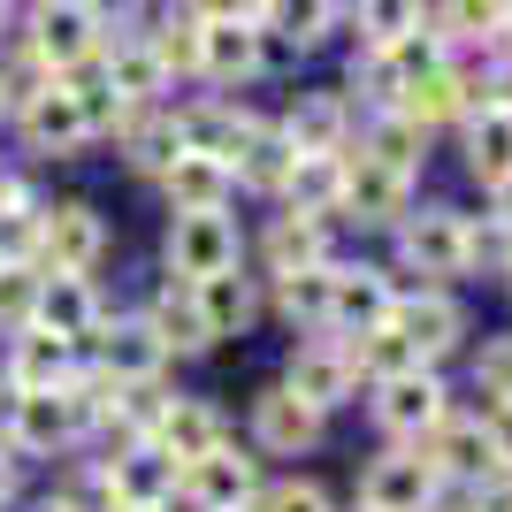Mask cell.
Segmentation results:
<instances>
[{"label":"cell","mask_w":512,"mask_h":512,"mask_svg":"<svg viewBox=\"0 0 512 512\" xmlns=\"http://www.w3.org/2000/svg\"><path fill=\"white\" fill-rule=\"evenodd\" d=\"M92 69H100V85L115 92L130 115H138V107H153L161 92H169V69L153 62V46H146V39H107V54H100Z\"/></svg>","instance_id":"obj_26"},{"label":"cell","mask_w":512,"mask_h":512,"mask_svg":"<svg viewBox=\"0 0 512 512\" xmlns=\"http://www.w3.org/2000/svg\"><path fill=\"white\" fill-rule=\"evenodd\" d=\"M467 176L490 192V184H505L512 176V107H474L467 123Z\"/></svg>","instance_id":"obj_31"},{"label":"cell","mask_w":512,"mask_h":512,"mask_svg":"<svg viewBox=\"0 0 512 512\" xmlns=\"http://www.w3.org/2000/svg\"><path fill=\"white\" fill-rule=\"evenodd\" d=\"M16 474H23V467H16V459H8V451H0V512L16 505Z\"/></svg>","instance_id":"obj_49"},{"label":"cell","mask_w":512,"mask_h":512,"mask_svg":"<svg viewBox=\"0 0 512 512\" xmlns=\"http://www.w3.org/2000/svg\"><path fill=\"white\" fill-rule=\"evenodd\" d=\"M352 512H375V505H352Z\"/></svg>","instance_id":"obj_54"},{"label":"cell","mask_w":512,"mask_h":512,"mask_svg":"<svg viewBox=\"0 0 512 512\" xmlns=\"http://www.w3.org/2000/svg\"><path fill=\"white\" fill-rule=\"evenodd\" d=\"M77 344L69 337H54V329H8V360H0V375L31 398V390H62L69 375H77Z\"/></svg>","instance_id":"obj_20"},{"label":"cell","mask_w":512,"mask_h":512,"mask_svg":"<svg viewBox=\"0 0 512 512\" xmlns=\"http://www.w3.org/2000/svg\"><path fill=\"white\" fill-rule=\"evenodd\" d=\"M107 467V490H115V512H130V505H176V459L161 444H123V451H107L100 459Z\"/></svg>","instance_id":"obj_18"},{"label":"cell","mask_w":512,"mask_h":512,"mask_svg":"<svg viewBox=\"0 0 512 512\" xmlns=\"http://www.w3.org/2000/svg\"><path fill=\"white\" fill-rule=\"evenodd\" d=\"M85 444V421H77V406H69L62 390H31V398H23L16 406V428H8V459H54V451H77Z\"/></svg>","instance_id":"obj_14"},{"label":"cell","mask_w":512,"mask_h":512,"mask_svg":"<svg viewBox=\"0 0 512 512\" xmlns=\"http://www.w3.org/2000/svg\"><path fill=\"white\" fill-rule=\"evenodd\" d=\"M467 512H512V467H490L467 490Z\"/></svg>","instance_id":"obj_44"},{"label":"cell","mask_w":512,"mask_h":512,"mask_svg":"<svg viewBox=\"0 0 512 512\" xmlns=\"http://www.w3.org/2000/svg\"><path fill=\"white\" fill-rule=\"evenodd\" d=\"M245 436H253L260 459H306V451L329 436V413H314L306 398L268 383V390H253V406H245Z\"/></svg>","instance_id":"obj_8"},{"label":"cell","mask_w":512,"mask_h":512,"mask_svg":"<svg viewBox=\"0 0 512 512\" xmlns=\"http://www.w3.org/2000/svg\"><path fill=\"white\" fill-rule=\"evenodd\" d=\"M268 306H276L299 337L329 329V268H299V276H276L268 283Z\"/></svg>","instance_id":"obj_35"},{"label":"cell","mask_w":512,"mask_h":512,"mask_svg":"<svg viewBox=\"0 0 512 512\" xmlns=\"http://www.w3.org/2000/svg\"><path fill=\"white\" fill-rule=\"evenodd\" d=\"M31 512H77V505H69V497L54 490V497H39V505H31Z\"/></svg>","instance_id":"obj_50"},{"label":"cell","mask_w":512,"mask_h":512,"mask_svg":"<svg viewBox=\"0 0 512 512\" xmlns=\"http://www.w3.org/2000/svg\"><path fill=\"white\" fill-rule=\"evenodd\" d=\"M451 512H467V505H451Z\"/></svg>","instance_id":"obj_56"},{"label":"cell","mask_w":512,"mask_h":512,"mask_svg":"<svg viewBox=\"0 0 512 512\" xmlns=\"http://www.w3.org/2000/svg\"><path fill=\"white\" fill-rule=\"evenodd\" d=\"M406 62H398V54H390V46H360V54H352V92H360L367 100V115H383V107H398L406 100Z\"/></svg>","instance_id":"obj_38"},{"label":"cell","mask_w":512,"mask_h":512,"mask_svg":"<svg viewBox=\"0 0 512 512\" xmlns=\"http://www.w3.org/2000/svg\"><path fill=\"white\" fill-rule=\"evenodd\" d=\"M360 505L375 512H444V482L413 444H383L360 467Z\"/></svg>","instance_id":"obj_7"},{"label":"cell","mask_w":512,"mask_h":512,"mask_svg":"<svg viewBox=\"0 0 512 512\" xmlns=\"http://www.w3.org/2000/svg\"><path fill=\"white\" fill-rule=\"evenodd\" d=\"M23 123V138L39 153H85L92 146V130H85V115H77V92H69V77H54V85L39 92V100L16 115Z\"/></svg>","instance_id":"obj_28"},{"label":"cell","mask_w":512,"mask_h":512,"mask_svg":"<svg viewBox=\"0 0 512 512\" xmlns=\"http://www.w3.org/2000/svg\"><path fill=\"white\" fill-rule=\"evenodd\" d=\"M130 512H176V505H130Z\"/></svg>","instance_id":"obj_51"},{"label":"cell","mask_w":512,"mask_h":512,"mask_svg":"<svg viewBox=\"0 0 512 512\" xmlns=\"http://www.w3.org/2000/svg\"><path fill=\"white\" fill-rule=\"evenodd\" d=\"M291 161H299V153H291V138H283L276 123H260L253 138L237 146L230 176L245 184V192H268V199H283V176H291Z\"/></svg>","instance_id":"obj_34"},{"label":"cell","mask_w":512,"mask_h":512,"mask_svg":"<svg viewBox=\"0 0 512 512\" xmlns=\"http://www.w3.org/2000/svg\"><path fill=\"white\" fill-rule=\"evenodd\" d=\"M329 260H337V237H329V222H314V214L283 207L276 222H268V237H260V283L299 276V268H329Z\"/></svg>","instance_id":"obj_19"},{"label":"cell","mask_w":512,"mask_h":512,"mask_svg":"<svg viewBox=\"0 0 512 512\" xmlns=\"http://www.w3.org/2000/svg\"><path fill=\"white\" fill-rule=\"evenodd\" d=\"M237 260H245V237H237L230 207L222 214H176L169 222V276L176 283H207L222 268H237Z\"/></svg>","instance_id":"obj_11"},{"label":"cell","mask_w":512,"mask_h":512,"mask_svg":"<svg viewBox=\"0 0 512 512\" xmlns=\"http://www.w3.org/2000/svg\"><path fill=\"white\" fill-rule=\"evenodd\" d=\"M390 306H398V283L375 260H329V337H360V329H383Z\"/></svg>","instance_id":"obj_10"},{"label":"cell","mask_w":512,"mask_h":512,"mask_svg":"<svg viewBox=\"0 0 512 512\" xmlns=\"http://www.w3.org/2000/svg\"><path fill=\"white\" fill-rule=\"evenodd\" d=\"M367 413H375V428H383L390 444H421L428 428L451 413V390L436 367H406V375H390V383L367 390Z\"/></svg>","instance_id":"obj_5"},{"label":"cell","mask_w":512,"mask_h":512,"mask_svg":"<svg viewBox=\"0 0 512 512\" xmlns=\"http://www.w3.org/2000/svg\"><path fill=\"white\" fill-rule=\"evenodd\" d=\"M138 321L161 337V352H169V360H199V352H214V329H207V314H199L192 283H176V276L153 291V306H146Z\"/></svg>","instance_id":"obj_22"},{"label":"cell","mask_w":512,"mask_h":512,"mask_svg":"<svg viewBox=\"0 0 512 512\" xmlns=\"http://www.w3.org/2000/svg\"><path fill=\"white\" fill-rule=\"evenodd\" d=\"M505 31H512V8H505Z\"/></svg>","instance_id":"obj_53"},{"label":"cell","mask_w":512,"mask_h":512,"mask_svg":"<svg viewBox=\"0 0 512 512\" xmlns=\"http://www.w3.org/2000/svg\"><path fill=\"white\" fill-rule=\"evenodd\" d=\"M505 8H512V0H444L436 39H444V46H482V54H490V46L505 39Z\"/></svg>","instance_id":"obj_37"},{"label":"cell","mask_w":512,"mask_h":512,"mask_svg":"<svg viewBox=\"0 0 512 512\" xmlns=\"http://www.w3.org/2000/svg\"><path fill=\"white\" fill-rule=\"evenodd\" d=\"M360 153H367V161H383V169H398V176H421V161H428V130L413 123V115H398V107H383V115H367Z\"/></svg>","instance_id":"obj_32"},{"label":"cell","mask_w":512,"mask_h":512,"mask_svg":"<svg viewBox=\"0 0 512 512\" xmlns=\"http://www.w3.org/2000/svg\"><path fill=\"white\" fill-rule=\"evenodd\" d=\"M192 8H199V16H253L260 0H192Z\"/></svg>","instance_id":"obj_47"},{"label":"cell","mask_w":512,"mask_h":512,"mask_svg":"<svg viewBox=\"0 0 512 512\" xmlns=\"http://www.w3.org/2000/svg\"><path fill=\"white\" fill-rule=\"evenodd\" d=\"M490 222H505V230H512V176H505V184H490Z\"/></svg>","instance_id":"obj_48"},{"label":"cell","mask_w":512,"mask_h":512,"mask_svg":"<svg viewBox=\"0 0 512 512\" xmlns=\"http://www.w3.org/2000/svg\"><path fill=\"white\" fill-rule=\"evenodd\" d=\"M283 390L306 398L314 413L360 406V375H352V360H344V337H329V329L299 337V344H291V360H283Z\"/></svg>","instance_id":"obj_6"},{"label":"cell","mask_w":512,"mask_h":512,"mask_svg":"<svg viewBox=\"0 0 512 512\" xmlns=\"http://www.w3.org/2000/svg\"><path fill=\"white\" fill-rule=\"evenodd\" d=\"M0 123H8V107H0Z\"/></svg>","instance_id":"obj_55"},{"label":"cell","mask_w":512,"mask_h":512,"mask_svg":"<svg viewBox=\"0 0 512 512\" xmlns=\"http://www.w3.org/2000/svg\"><path fill=\"white\" fill-rule=\"evenodd\" d=\"M115 138H123V161H130L138 176H161L176 153H184V130H176V115H161V107H138Z\"/></svg>","instance_id":"obj_33"},{"label":"cell","mask_w":512,"mask_h":512,"mask_svg":"<svg viewBox=\"0 0 512 512\" xmlns=\"http://www.w3.org/2000/svg\"><path fill=\"white\" fill-rule=\"evenodd\" d=\"M505 291H512V276H505Z\"/></svg>","instance_id":"obj_57"},{"label":"cell","mask_w":512,"mask_h":512,"mask_svg":"<svg viewBox=\"0 0 512 512\" xmlns=\"http://www.w3.org/2000/svg\"><path fill=\"white\" fill-rule=\"evenodd\" d=\"M0 31H8V0H0Z\"/></svg>","instance_id":"obj_52"},{"label":"cell","mask_w":512,"mask_h":512,"mask_svg":"<svg viewBox=\"0 0 512 512\" xmlns=\"http://www.w3.org/2000/svg\"><path fill=\"white\" fill-rule=\"evenodd\" d=\"M413 451L436 467V482H444V490H474V482L497 467V459H490V436H482V413H459V406L428 428Z\"/></svg>","instance_id":"obj_13"},{"label":"cell","mask_w":512,"mask_h":512,"mask_svg":"<svg viewBox=\"0 0 512 512\" xmlns=\"http://www.w3.org/2000/svg\"><path fill=\"white\" fill-rule=\"evenodd\" d=\"M100 321H107V299H100L92 276H46L39 268V314H31V329H54V337H69L77 352H92Z\"/></svg>","instance_id":"obj_16"},{"label":"cell","mask_w":512,"mask_h":512,"mask_svg":"<svg viewBox=\"0 0 512 512\" xmlns=\"http://www.w3.org/2000/svg\"><path fill=\"white\" fill-rule=\"evenodd\" d=\"M146 46H153V62L169 69V77H199V16L192 23H153Z\"/></svg>","instance_id":"obj_42"},{"label":"cell","mask_w":512,"mask_h":512,"mask_svg":"<svg viewBox=\"0 0 512 512\" xmlns=\"http://www.w3.org/2000/svg\"><path fill=\"white\" fill-rule=\"evenodd\" d=\"M100 260H107V222L92 199L39 207V268L46 276H100Z\"/></svg>","instance_id":"obj_4"},{"label":"cell","mask_w":512,"mask_h":512,"mask_svg":"<svg viewBox=\"0 0 512 512\" xmlns=\"http://www.w3.org/2000/svg\"><path fill=\"white\" fill-rule=\"evenodd\" d=\"M23 46L39 54L46 77H77L107 54V16L100 0H39L31 23H23Z\"/></svg>","instance_id":"obj_2"},{"label":"cell","mask_w":512,"mask_h":512,"mask_svg":"<svg viewBox=\"0 0 512 512\" xmlns=\"http://www.w3.org/2000/svg\"><path fill=\"white\" fill-rule=\"evenodd\" d=\"M482 436H490V459H497V467H512V398L482 406Z\"/></svg>","instance_id":"obj_45"},{"label":"cell","mask_w":512,"mask_h":512,"mask_svg":"<svg viewBox=\"0 0 512 512\" xmlns=\"http://www.w3.org/2000/svg\"><path fill=\"white\" fill-rule=\"evenodd\" d=\"M146 444H161L176 467H192V459H207V451L230 444V421H222V406H214V398H184V390H176L169 413H161V428H153Z\"/></svg>","instance_id":"obj_21"},{"label":"cell","mask_w":512,"mask_h":512,"mask_svg":"<svg viewBox=\"0 0 512 512\" xmlns=\"http://www.w3.org/2000/svg\"><path fill=\"white\" fill-rule=\"evenodd\" d=\"M337 199H344V153H299L291 176H283V207L314 214V222H337Z\"/></svg>","instance_id":"obj_30"},{"label":"cell","mask_w":512,"mask_h":512,"mask_svg":"<svg viewBox=\"0 0 512 512\" xmlns=\"http://www.w3.org/2000/svg\"><path fill=\"white\" fill-rule=\"evenodd\" d=\"M344 222H360V230H398L413 214V176L383 169V161H367V153H344V199H337Z\"/></svg>","instance_id":"obj_12"},{"label":"cell","mask_w":512,"mask_h":512,"mask_svg":"<svg viewBox=\"0 0 512 512\" xmlns=\"http://www.w3.org/2000/svg\"><path fill=\"white\" fill-rule=\"evenodd\" d=\"M85 360L100 367L107 383H161V375H169V352H161V337H153L138 314H130V321H123V314H107Z\"/></svg>","instance_id":"obj_15"},{"label":"cell","mask_w":512,"mask_h":512,"mask_svg":"<svg viewBox=\"0 0 512 512\" xmlns=\"http://www.w3.org/2000/svg\"><path fill=\"white\" fill-rule=\"evenodd\" d=\"M390 329L413 344V360L421 367H444L451 352H467V306H459V291H436V283H413V291H398V306H390Z\"/></svg>","instance_id":"obj_3"},{"label":"cell","mask_w":512,"mask_h":512,"mask_svg":"<svg viewBox=\"0 0 512 512\" xmlns=\"http://www.w3.org/2000/svg\"><path fill=\"white\" fill-rule=\"evenodd\" d=\"M245 512H337V497L321 490L314 474H283V482H260V497Z\"/></svg>","instance_id":"obj_41"},{"label":"cell","mask_w":512,"mask_h":512,"mask_svg":"<svg viewBox=\"0 0 512 512\" xmlns=\"http://www.w3.org/2000/svg\"><path fill=\"white\" fill-rule=\"evenodd\" d=\"M283 138H291V153H352V107H344V92H306V100H291V115H283Z\"/></svg>","instance_id":"obj_27"},{"label":"cell","mask_w":512,"mask_h":512,"mask_svg":"<svg viewBox=\"0 0 512 512\" xmlns=\"http://www.w3.org/2000/svg\"><path fill=\"white\" fill-rule=\"evenodd\" d=\"M344 360H352V375H360V390H375V383H390V375H406V367H421L413 360V344L398 337V329H360V337H344Z\"/></svg>","instance_id":"obj_36"},{"label":"cell","mask_w":512,"mask_h":512,"mask_svg":"<svg viewBox=\"0 0 512 512\" xmlns=\"http://www.w3.org/2000/svg\"><path fill=\"white\" fill-rule=\"evenodd\" d=\"M39 314V268H0V329H31Z\"/></svg>","instance_id":"obj_43"},{"label":"cell","mask_w":512,"mask_h":512,"mask_svg":"<svg viewBox=\"0 0 512 512\" xmlns=\"http://www.w3.org/2000/svg\"><path fill=\"white\" fill-rule=\"evenodd\" d=\"M176 130H184V153H214V161H237V146L260 130V115L245 100H199L176 115Z\"/></svg>","instance_id":"obj_25"},{"label":"cell","mask_w":512,"mask_h":512,"mask_svg":"<svg viewBox=\"0 0 512 512\" xmlns=\"http://www.w3.org/2000/svg\"><path fill=\"white\" fill-rule=\"evenodd\" d=\"M344 16V0H260L253 23H260V39H276L291 46V54H306V46H321L329 31H337Z\"/></svg>","instance_id":"obj_29"},{"label":"cell","mask_w":512,"mask_h":512,"mask_svg":"<svg viewBox=\"0 0 512 512\" xmlns=\"http://www.w3.org/2000/svg\"><path fill=\"white\" fill-rule=\"evenodd\" d=\"M192 299H199V314H207L214 344H222V337H245V329L260 321L268 291H260V276H245V260H237V268H222V276L192 283Z\"/></svg>","instance_id":"obj_23"},{"label":"cell","mask_w":512,"mask_h":512,"mask_svg":"<svg viewBox=\"0 0 512 512\" xmlns=\"http://www.w3.org/2000/svg\"><path fill=\"white\" fill-rule=\"evenodd\" d=\"M161 192H169V214H222L230 192H237V176L214 153H176L169 169H161Z\"/></svg>","instance_id":"obj_24"},{"label":"cell","mask_w":512,"mask_h":512,"mask_svg":"<svg viewBox=\"0 0 512 512\" xmlns=\"http://www.w3.org/2000/svg\"><path fill=\"white\" fill-rule=\"evenodd\" d=\"M16 406H23V390L0 375V444H8V428H16Z\"/></svg>","instance_id":"obj_46"},{"label":"cell","mask_w":512,"mask_h":512,"mask_svg":"<svg viewBox=\"0 0 512 512\" xmlns=\"http://www.w3.org/2000/svg\"><path fill=\"white\" fill-rule=\"evenodd\" d=\"M467 375H474V398H482V406L512 398V329H497V337L474 344V352H467Z\"/></svg>","instance_id":"obj_39"},{"label":"cell","mask_w":512,"mask_h":512,"mask_svg":"<svg viewBox=\"0 0 512 512\" xmlns=\"http://www.w3.org/2000/svg\"><path fill=\"white\" fill-rule=\"evenodd\" d=\"M260 459L253 451H237V444H222V451H207V459H192V467L176 474V497H184V512H245L260 497Z\"/></svg>","instance_id":"obj_9"},{"label":"cell","mask_w":512,"mask_h":512,"mask_svg":"<svg viewBox=\"0 0 512 512\" xmlns=\"http://www.w3.org/2000/svg\"><path fill=\"white\" fill-rule=\"evenodd\" d=\"M352 8H360L367 46H398V39L421 31V0H352Z\"/></svg>","instance_id":"obj_40"},{"label":"cell","mask_w":512,"mask_h":512,"mask_svg":"<svg viewBox=\"0 0 512 512\" xmlns=\"http://www.w3.org/2000/svg\"><path fill=\"white\" fill-rule=\"evenodd\" d=\"M398 268L451 291L459 276H474V222L459 207H413L398 222Z\"/></svg>","instance_id":"obj_1"},{"label":"cell","mask_w":512,"mask_h":512,"mask_svg":"<svg viewBox=\"0 0 512 512\" xmlns=\"http://www.w3.org/2000/svg\"><path fill=\"white\" fill-rule=\"evenodd\" d=\"M268 62V39H260L253 16H199V77L214 85H245Z\"/></svg>","instance_id":"obj_17"}]
</instances>
